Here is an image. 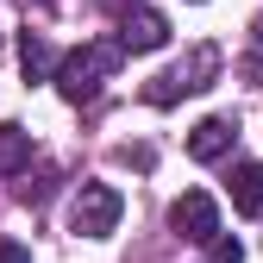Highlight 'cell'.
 Returning <instances> with one entry per match:
<instances>
[{
	"label": "cell",
	"mask_w": 263,
	"mask_h": 263,
	"mask_svg": "<svg viewBox=\"0 0 263 263\" xmlns=\"http://www.w3.org/2000/svg\"><path fill=\"white\" fill-rule=\"evenodd\" d=\"M119 44L113 38H94V44H82V50H69V57H57V88H63V101H94V94H101L107 82H113V69H119Z\"/></svg>",
	"instance_id": "1"
},
{
	"label": "cell",
	"mask_w": 263,
	"mask_h": 263,
	"mask_svg": "<svg viewBox=\"0 0 263 263\" xmlns=\"http://www.w3.org/2000/svg\"><path fill=\"white\" fill-rule=\"evenodd\" d=\"M119 213H125V201H119L113 182H82L76 201H69V232H82V238H107L113 226H119Z\"/></svg>",
	"instance_id": "2"
},
{
	"label": "cell",
	"mask_w": 263,
	"mask_h": 263,
	"mask_svg": "<svg viewBox=\"0 0 263 263\" xmlns=\"http://www.w3.org/2000/svg\"><path fill=\"white\" fill-rule=\"evenodd\" d=\"M213 76H219V50H213V44H201V50H188V63L163 69L144 94H151V107H170V101H182V94H201Z\"/></svg>",
	"instance_id": "3"
},
{
	"label": "cell",
	"mask_w": 263,
	"mask_h": 263,
	"mask_svg": "<svg viewBox=\"0 0 263 263\" xmlns=\"http://www.w3.org/2000/svg\"><path fill=\"white\" fill-rule=\"evenodd\" d=\"M170 226H176L182 238H194V245H213L219 238V201H213L207 188H188L182 201L170 207Z\"/></svg>",
	"instance_id": "4"
},
{
	"label": "cell",
	"mask_w": 263,
	"mask_h": 263,
	"mask_svg": "<svg viewBox=\"0 0 263 263\" xmlns=\"http://www.w3.org/2000/svg\"><path fill=\"white\" fill-rule=\"evenodd\" d=\"M113 44L119 50H163V44H170V19H163L157 7H132L119 19V38Z\"/></svg>",
	"instance_id": "5"
},
{
	"label": "cell",
	"mask_w": 263,
	"mask_h": 263,
	"mask_svg": "<svg viewBox=\"0 0 263 263\" xmlns=\"http://www.w3.org/2000/svg\"><path fill=\"white\" fill-rule=\"evenodd\" d=\"M232 144H238V119H226V113H213V119H201L188 132V157L194 163H219Z\"/></svg>",
	"instance_id": "6"
},
{
	"label": "cell",
	"mask_w": 263,
	"mask_h": 263,
	"mask_svg": "<svg viewBox=\"0 0 263 263\" xmlns=\"http://www.w3.org/2000/svg\"><path fill=\"white\" fill-rule=\"evenodd\" d=\"M19 69H25V82H50V76H57V50L38 38V31L19 38Z\"/></svg>",
	"instance_id": "7"
},
{
	"label": "cell",
	"mask_w": 263,
	"mask_h": 263,
	"mask_svg": "<svg viewBox=\"0 0 263 263\" xmlns=\"http://www.w3.org/2000/svg\"><path fill=\"white\" fill-rule=\"evenodd\" d=\"M232 207L238 213H263V163H238L232 170Z\"/></svg>",
	"instance_id": "8"
},
{
	"label": "cell",
	"mask_w": 263,
	"mask_h": 263,
	"mask_svg": "<svg viewBox=\"0 0 263 263\" xmlns=\"http://www.w3.org/2000/svg\"><path fill=\"white\" fill-rule=\"evenodd\" d=\"M25 163H31V132H19V125H0V176L25 170Z\"/></svg>",
	"instance_id": "9"
},
{
	"label": "cell",
	"mask_w": 263,
	"mask_h": 263,
	"mask_svg": "<svg viewBox=\"0 0 263 263\" xmlns=\"http://www.w3.org/2000/svg\"><path fill=\"white\" fill-rule=\"evenodd\" d=\"M207 263H245V245H238V238H226V232H219V238L207 245Z\"/></svg>",
	"instance_id": "10"
},
{
	"label": "cell",
	"mask_w": 263,
	"mask_h": 263,
	"mask_svg": "<svg viewBox=\"0 0 263 263\" xmlns=\"http://www.w3.org/2000/svg\"><path fill=\"white\" fill-rule=\"evenodd\" d=\"M0 263H31V257H25V245H0Z\"/></svg>",
	"instance_id": "11"
},
{
	"label": "cell",
	"mask_w": 263,
	"mask_h": 263,
	"mask_svg": "<svg viewBox=\"0 0 263 263\" xmlns=\"http://www.w3.org/2000/svg\"><path fill=\"white\" fill-rule=\"evenodd\" d=\"M94 7H107V13H119V19H125L132 7H138V0H94Z\"/></svg>",
	"instance_id": "12"
},
{
	"label": "cell",
	"mask_w": 263,
	"mask_h": 263,
	"mask_svg": "<svg viewBox=\"0 0 263 263\" xmlns=\"http://www.w3.org/2000/svg\"><path fill=\"white\" fill-rule=\"evenodd\" d=\"M44 7H50V0H44Z\"/></svg>",
	"instance_id": "13"
}]
</instances>
